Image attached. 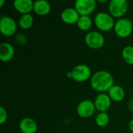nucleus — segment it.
Listing matches in <instances>:
<instances>
[{
	"label": "nucleus",
	"mask_w": 133,
	"mask_h": 133,
	"mask_svg": "<svg viewBox=\"0 0 133 133\" xmlns=\"http://www.w3.org/2000/svg\"><path fill=\"white\" fill-rule=\"evenodd\" d=\"M127 108L130 112H133V97L129 101V102L127 104Z\"/></svg>",
	"instance_id": "obj_23"
},
{
	"label": "nucleus",
	"mask_w": 133,
	"mask_h": 133,
	"mask_svg": "<svg viewBox=\"0 0 133 133\" xmlns=\"http://www.w3.org/2000/svg\"><path fill=\"white\" fill-rule=\"evenodd\" d=\"M74 8L80 16H90L97 8V2L95 0H76Z\"/></svg>",
	"instance_id": "obj_8"
},
{
	"label": "nucleus",
	"mask_w": 133,
	"mask_h": 133,
	"mask_svg": "<svg viewBox=\"0 0 133 133\" xmlns=\"http://www.w3.org/2000/svg\"><path fill=\"white\" fill-rule=\"evenodd\" d=\"M80 17V15L76 11L75 8L69 7L62 10L61 12V19L62 20L69 25H72L75 23H77Z\"/></svg>",
	"instance_id": "obj_11"
},
{
	"label": "nucleus",
	"mask_w": 133,
	"mask_h": 133,
	"mask_svg": "<svg viewBox=\"0 0 133 133\" xmlns=\"http://www.w3.org/2000/svg\"><path fill=\"white\" fill-rule=\"evenodd\" d=\"M108 96L110 97L111 100L115 102H121L124 100L125 97V91L119 85H114L108 92Z\"/></svg>",
	"instance_id": "obj_16"
},
{
	"label": "nucleus",
	"mask_w": 133,
	"mask_h": 133,
	"mask_svg": "<svg viewBox=\"0 0 133 133\" xmlns=\"http://www.w3.org/2000/svg\"><path fill=\"white\" fill-rule=\"evenodd\" d=\"M110 122V117L107 112H100L95 118L96 125L98 127L104 128L108 125Z\"/></svg>",
	"instance_id": "obj_20"
},
{
	"label": "nucleus",
	"mask_w": 133,
	"mask_h": 133,
	"mask_svg": "<svg viewBox=\"0 0 133 133\" xmlns=\"http://www.w3.org/2000/svg\"><path fill=\"white\" fill-rule=\"evenodd\" d=\"M17 30V23L13 18L9 16H2L0 19V32L5 37H11Z\"/></svg>",
	"instance_id": "obj_7"
},
{
	"label": "nucleus",
	"mask_w": 133,
	"mask_h": 133,
	"mask_svg": "<svg viewBox=\"0 0 133 133\" xmlns=\"http://www.w3.org/2000/svg\"><path fill=\"white\" fill-rule=\"evenodd\" d=\"M7 118H8V114H7V111L2 106L0 108V124L1 125H3L6 121H7Z\"/></svg>",
	"instance_id": "obj_22"
},
{
	"label": "nucleus",
	"mask_w": 133,
	"mask_h": 133,
	"mask_svg": "<svg viewBox=\"0 0 133 133\" xmlns=\"http://www.w3.org/2000/svg\"><path fill=\"white\" fill-rule=\"evenodd\" d=\"M19 128L22 133H36L37 131V124L31 118H24L20 121Z\"/></svg>",
	"instance_id": "obj_14"
},
{
	"label": "nucleus",
	"mask_w": 133,
	"mask_h": 133,
	"mask_svg": "<svg viewBox=\"0 0 133 133\" xmlns=\"http://www.w3.org/2000/svg\"><path fill=\"white\" fill-rule=\"evenodd\" d=\"M16 43L19 45H24L26 43V37L23 34H18L15 38Z\"/></svg>",
	"instance_id": "obj_21"
},
{
	"label": "nucleus",
	"mask_w": 133,
	"mask_h": 133,
	"mask_svg": "<svg viewBox=\"0 0 133 133\" xmlns=\"http://www.w3.org/2000/svg\"><path fill=\"white\" fill-rule=\"evenodd\" d=\"M84 41L87 47L97 50L104 46L105 43V38L99 31H90L86 34Z\"/></svg>",
	"instance_id": "obj_6"
},
{
	"label": "nucleus",
	"mask_w": 133,
	"mask_h": 133,
	"mask_svg": "<svg viewBox=\"0 0 133 133\" xmlns=\"http://www.w3.org/2000/svg\"><path fill=\"white\" fill-rule=\"evenodd\" d=\"M5 3V1L4 0H0V7H2L3 5Z\"/></svg>",
	"instance_id": "obj_25"
},
{
	"label": "nucleus",
	"mask_w": 133,
	"mask_h": 133,
	"mask_svg": "<svg viewBox=\"0 0 133 133\" xmlns=\"http://www.w3.org/2000/svg\"><path fill=\"white\" fill-rule=\"evenodd\" d=\"M96 111L94 102L91 100H83L77 106L76 112L82 118H88L91 117Z\"/></svg>",
	"instance_id": "obj_9"
},
{
	"label": "nucleus",
	"mask_w": 133,
	"mask_h": 133,
	"mask_svg": "<svg viewBox=\"0 0 133 133\" xmlns=\"http://www.w3.org/2000/svg\"><path fill=\"white\" fill-rule=\"evenodd\" d=\"M129 130L133 133V118L130 120V122H129Z\"/></svg>",
	"instance_id": "obj_24"
},
{
	"label": "nucleus",
	"mask_w": 133,
	"mask_h": 133,
	"mask_svg": "<svg viewBox=\"0 0 133 133\" xmlns=\"http://www.w3.org/2000/svg\"><path fill=\"white\" fill-rule=\"evenodd\" d=\"M129 2L126 0H111L108 5V12L114 17L121 19L127 13Z\"/></svg>",
	"instance_id": "obj_4"
},
{
	"label": "nucleus",
	"mask_w": 133,
	"mask_h": 133,
	"mask_svg": "<svg viewBox=\"0 0 133 133\" xmlns=\"http://www.w3.org/2000/svg\"><path fill=\"white\" fill-rule=\"evenodd\" d=\"M51 10V4L46 0H37L34 4V12L38 16H47Z\"/></svg>",
	"instance_id": "obj_15"
},
{
	"label": "nucleus",
	"mask_w": 133,
	"mask_h": 133,
	"mask_svg": "<svg viewBox=\"0 0 133 133\" xmlns=\"http://www.w3.org/2000/svg\"><path fill=\"white\" fill-rule=\"evenodd\" d=\"M96 110L99 112H107V111L111 108L112 101L111 100L108 94L103 93L99 94L94 101Z\"/></svg>",
	"instance_id": "obj_10"
},
{
	"label": "nucleus",
	"mask_w": 133,
	"mask_h": 133,
	"mask_svg": "<svg viewBox=\"0 0 133 133\" xmlns=\"http://www.w3.org/2000/svg\"><path fill=\"white\" fill-rule=\"evenodd\" d=\"M15 55L14 47L8 42H3L0 44V59L3 62L11 61Z\"/></svg>",
	"instance_id": "obj_13"
},
{
	"label": "nucleus",
	"mask_w": 133,
	"mask_h": 133,
	"mask_svg": "<svg viewBox=\"0 0 133 133\" xmlns=\"http://www.w3.org/2000/svg\"><path fill=\"white\" fill-rule=\"evenodd\" d=\"M114 85L115 79L112 74L106 70H99L94 72L90 78L91 87L100 94L108 92Z\"/></svg>",
	"instance_id": "obj_1"
},
{
	"label": "nucleus",
	"mask_w": 133,
	"mask_h": 133,
	"mask_svg": "<svg viewBox=\"0 0 133 133\" xmlns=\"http://www.w3.org/2000/svg\"><path fill=\"white\" fill-rule=\"evenodd\" d=\"M114 30L115 34L121 38L129 37L133 31V23L129 18L123 17L118 19L115 24Z\"/></svg>",
	"instance_id": "obj_3"
},
{
	"label": "nucleus",
	"mask_w": 133,
	"mask_h": 133,
	"mask_svg": "<svg viewBox=\"0 0 133 133\" xmlns=\"http://www.w3.org/2000/svg\"><path fill=\"white\" fill-rule=\"evenodd\" d=\"M34 2L32 0H15L13 2V6L15 9L22 15L30 14L34 11Z\"/></svg>",
	"instance_id": "obj_12"
},
{
	"label": "nucleus",
	"mask_w": 133,
	"mask_h": 133,
	"mask_svg": "<svg viewBox=\"0 0 133 133\" xmlns=\"http://www.w3.org/2000/svg\"><path fill=\"white\" fill-rule=\"evenodd\" d=\"M76 24L79 30L83 31H87L92 27L93 19L90 16H80Z\"/></svg>",
	"instance_id": "obj_17"
},
{
	"label": "nucleus",
	"mask_w": 133,
	"mask_h": 133,
	"mask_svg": "<svg viewBox=\"0 0 133 133\" xmlns=\"http://www.w3.org/2000/svg\"><path fill=\"white\" fill-rule=\"evenodd\" d=\"M34 24V17L30 14H24L22 15L19 19V26L20 28L23 30H28L32 27Z\"/></svg>",
	"instance_id": "obj_18"
},
{
	"label": "nucleus",
	"mask_w": 133,
	"mask_h": 133,
	"mask_svg": "<svg viewBox=\"0 0 133 133\" xmlns=\"http://www.w3.org/2000/svg\"><path fill=\"white\" fill-rule=\"evenodd\" d=\"M94 23L97 28L102 32H108L114 29L115 21V18L108 12H100L94 16Z\"/></svg>",
	"instance_id": "obj_2"
},
{
	"label": "nucleus",
	"mask_w": 133,
	"mask_h": 133,
	"mask_svg": "<svg viewBox=\"0 0 133 133\" xmlns=\"http://www.w3.org/2000/svg\"><path fill=\"white\" fill-rule=\"evenodd\" d=\"M71 72V78L77 83H84L92 76L90 68L85 64H79L76 65Z\"/></svg>",
	"instance_id": "obj_5"
},
{
	"label": "nucleus",
	"mask_w": 133,
	"mask_h": 133,
	"mask_svg": "<svg viewBox=\"0 0 133 133\" xmlns=\"http://www.w3.org/2000/svg\"><path fill=\"white\" fill-rule=\"evenodd\" d=\"M122 57L128 65H133V46H126L122 51Z\"/></svg>",
	"instance_id": "obj_19"
}]
</instances>
